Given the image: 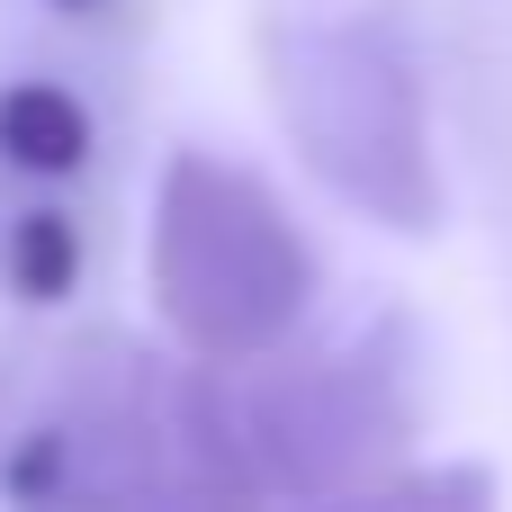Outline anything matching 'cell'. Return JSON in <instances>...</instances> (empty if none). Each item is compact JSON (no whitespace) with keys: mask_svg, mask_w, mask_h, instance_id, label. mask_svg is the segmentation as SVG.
Segmentation results:
<instances>
[{"mask_svg":"<svg viewBox=\"0 0 512 512\" xmlns=\"http://www.w3.org/2000/svg\"><path fill=\"white\" fill-rule=\"evenodd\" d=\"M9 504H252L216 360H162L126 333L0 351Z\"/></svg>","mask_w":512,"mask_h":512,"instance_id":"obj_1","label":"cell"},{"mask_svg":"<svg viewBox=\"0 0 512 512\" xmlns=\"http://www.w3.org/2000/svg\"><path fill=\"white\" fill-rule=\"evenodd\" d=\"M261 81L297 144V162L360 216L423 234L441 216V162H432V108L414 81V54L387 18L360 9H288L261 27Z\"/></svg>","mask_w":512,"mask_h":512,"instance_id":"obj_2","label":"cell"},{"mask_svg":"<svg viewBox=\"0 0 512 512\" xmlns=\"http://www.w3.org/2000/svg\"><path fill=\"white\" fill-rule=\"evenodd\" d=\"M144 279L189 360H261L297 333L315 297V252L252 171L216 153H171L153 189Z\"/></svg>","mask_w":512,"mask_h":512,"instance_id":"obj_3","label":"cell"},{"mask_svg":"<svg viewBox=\"0 0 512 512\" xmlns=\"http://www.w3.org/2000/svg\"><path fill=\"white\" fill-rule=\"evenodd\" d=\"M225 369V414H234V459L252 504H333V495H369L378 459L405 450L414 405L387 351L351 342V351H315V360H216Z\"/></svg>","mask_w":512,"mask_h":512,"instance_id":"obj_4","label":"cell"},{"mask_svg":"<svg viewBox=\"0 0 512 512\" xmlns=\"http://www.w3.org/2000/svg\"><path fill=\"white\" fill-rule=\"evenodd\" d=\"M0 162L27 180H63L90 162V108L63 81H9L0 90Z\"/></svg>","mask_w":512,"mask_h":512,"instance_id":"obj_5","label":"cell"},{"mask_svg":"<svg viewBox=\"0 0 512 512\" xmlns=\"http://www.w3.org/2000/svg\"><path fill=\"white\" fill-rule=\"evenodd\" d=\"M0 270H9V288H18V297L54 306V297L81 279V225H72V216H54V207L18 216V225L0 234Z\"/></svg>","mask_w":512,"mask_h":512,"instance_id":"obj_6","label":"cell"},{"mask_svg":"<svg viewBox=\"0 0 512 512\" xmlns=\"http://www.w3.org/2000/svg\"><path fill=\"white\" fill-rule=\"evenodd\" d=\"M54 9H99V0H54Z\"/></svg>","mask_w":512,"mask_h":512,"instance_id":"obj_7","label":"cell"}]
</instances>
